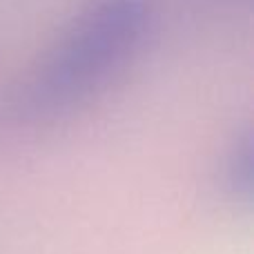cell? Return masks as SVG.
Masks as SVG:
<instances>
[{"label":"cell","instance_id":"cell-2","mask_svg":"<svg viewBox=\"0 0 254 254\" xmlns=\"http://www.w3.org/2000/svg\"><path fill=\"white\" fill-rule=\"evenodd\" d=\"M219 181L223 192L239 203H248L252 196V134L241 131L232 138L221 158Z\"/></svg>","mask_w":254,"mask_h":254},{"label":"cell","instance_id":"cell-1","mask_svg":"<svg viewBox=\"0 0 254 254\" xmlns=\"http://www.w3.org/2000/svg\"><path fill=\"white\" fill-rule=\"evenodd\" d=\"M154 20V0L83 2L11 89L7 121L29 129L83 110L140 56Z\"/></svg>","mask_w":254,"mask_h":254}]
</instances>
